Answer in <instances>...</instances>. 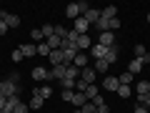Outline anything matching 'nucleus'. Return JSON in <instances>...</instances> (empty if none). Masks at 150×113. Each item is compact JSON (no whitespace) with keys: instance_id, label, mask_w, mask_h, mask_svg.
Wrapping results in <instances>:
<instances>
[{"instance_id":"1","label":"nucleus","mask_w":150,"mask_h":113,"mask_svg":"<svg viewBox=\"0 0 150 113\" xmlns=\"http://www.w3.org/2000/svg\"><path fill=\"white\" fill-rule=\"evenodd\" d=\"M20 93V86L18 83H13V81H0V96H5V98H10V96H18Z\"/></svg>"},{"instance_id":"2","label":"nucleus","mask_w":150,"mask_h":113,"mask_svg":"<svg viewBox=\"0 0 150 113\" xmlns=\"http://www.w3.org/2000/svg\"><path fill=\"white\" fill-rule=\"evenodd\" d=\"M65 78V65H53L48 70V81H63Z\"/></svg>"},{"instance_id":"3","label":"nucleus","mask_w":150,"mask_h":113,"mask_svg":"<svg viewBox=\"0 0 150 113\" xmlns=\"http://www.w3.org/2000/svg\"><path fill=\"white\" fill-rule=\"evenodd\" d=\"M0 20H5V25H8V28H18V25H20V18L13 15V13H5V10L0 13Z\"/></svg>"},{"instance_id":"4","label":"nucleus","mask_w":150,"mask_h":113,"mask_svg":"<svg viewBox=\"0 0 150 113\" xmlns=\"http://www.w3.org/2000/svg\"><path fill=\"white\" fill-rule=\"evenodd\" d=\"M78 53H83V50H90L93 48V38L90 35H78Z\"/></svg>"},{"instance_id":"5","label":"nucleus","mask_w":150,"mask_h":113,"mask_svg":"<svg viewBox=\"0 0 150 113\" xmlns=\"http://www.w3.org/2000/svg\"><path fill=\"white\" fill-rule=\"evenodd\" d=\"M100 15H103V13H100V10H98V8H88V10H85V13H83V18H85V20H88V23H90V25H95V23H98V20H100Z\"/></svg>"},{"instance_id":"6","label":"nucleus","mask_w":150,"mask_h":113,"mask_svg":"<svg viewBox=\"0 0 150 113\" xmlns=\"http://www.w3.org/2000/svg\"><path fill=\"white\" fill-rule=\"evenodd\" d=\"M88 28H90V23H88L85 18L80 15V18H78V20H75V28H73V30L78 33V35H88Z\"/></svg>"},{"instance_id":"7","label":"nucleus","mask_w":150,"mask_h":113,"mask_svg":"<svg viewBox=\"0 0 150 113\" xmlns=\"http://www.w3.org/2000/svg\"><path fill=\"white\" fill-rule=\"evenodd\" d=\"M118 86H120V81H118V75H105V81H103V88H108V91H118Z\"/></svg>"},{"instance_id":"8","label":"nucleus","mask_w":150,"mask_h":113,"mask_svg":"<svg viewBox=\"0 0 150 113\" xmlns=\"http://www.w3.org/2000/svg\"><path fill=\"white\" fill-rule=\"evenodd\" d=\"M98 43L100 45H105V48H112V45H115V33H100V40H98Z\"/></svg>"},{"instance_id":"9","label":"nucleus","mask_w":150,"mask_h":113,"mask_svg":"<svg viewBox=\"0 0 150 113\" xmlns=\"http://www.w3.org/2000/svg\"><path fill=\"white\" fill-rule=\"evenodd\" d=\"M105 53H108V48H105V45H100V43H93V48H90V55H93L95 60L105 58Z\"/></svg>"},{"instance_id":"10","label":"nucleus","mask_w":150,"mask_h":113,"mask_svg":"<svg viewBox=\"0 0 150 113\" xmlns=\"http://www.w3.org/2000/svg\"><path fill=\"white\" fill-rule=\"evenodd\" d=\"M80 78L88 83V86H93V83H95V68H83L80 70Z\"/></svg>"},{"instance_id":"11","label":"nucleus","mask_w":150,"mask_h":113,"mask_svg":"<svg viewBox=\"0 0 150 113\" xmlns=\"http://www.w3.org/2000/svg\"><path fill=\"white\" fill-rule=\"evenodd\" d=\"M20 53H23V58H33V55L38 53V45L35 43H25V45H20Z\"/></svg>"},{"instance_id":"12","label":"nucleus","mask_w":150,"mask_h":113,"mask_svg":"<svg viewBox=\"0 0 150 113\" xmlns=\"http://www.w3.org/2000/svg\"><path fill=\"white\" fill-rule=\"evenodd\" d=\"M33 78H35V81H48V68L35 65V68H33Z\"/></svg>"},{"instance_id":"13","label":"nucleus","mask_w":150,"mask_h":113,"mask_svg":"<svg viewBox=\"0 0 150 113\" xmlns=\"http://www.w3.org/2000/svg\"><path fill=\"white\" fill-rule=\"evenodd\" d=\"M65 15L73 18V20H78V18H80V8H78V3H70V5L65 8Z\"/></svg>"},{"instance_id":"14","label":"nucleus","mask_w":150,"mask_h":113,"mask_svg":"<svg viewBox=\"0 0 150 113\" xmlns=\"http://www.w3.org/2000/svg\"><path fill=\"white\" fill-rule=\"evenodd\" d=\"M103 15L100 18H105V20H112V18H118V8H115V5H108V8H103Z\"/></svg>"},{"instance_id":"15","label":"nucleus","mask_w":150,"mask_h":113,"mask_svg":"<svg viewBox=\"0 0 150 113\" xmlns=\"http://www.w3.org/2000/svg\"><path fill=\"white\" fill-rule=\"evenodd\" d=\"M118 48H115V45H112V48H108V53H105V58H103V60H105V63L108 65H112V63H115V60H118Z\"/></svg>"},{"instance_id":"16","label":"nucleus","mask_w":150,"mask_h":113,"mask_svg":"<svg viewBox=\"0 0 150 113\" xmlns=\"http://www.w3.org/2000/svg\"><path fill=\"white\" fill-rule=\"evenodd\" d=\"M65 78L78 81V78H80V68H75V65H65Z\"/></svg>"},{"instance_id":"17","label":"nucleus","mask_w":150,"mask_h":113,"mask_svg":"<svg viewBox=\"0 0 150 113\" xmlns=\"http://www.w3.org/2000/svg\"><path fill=\"white\" fill-rule=\"evenodd\" d=\"M140 70H143V60H140V58H133V60H130V63H128V73H140Z\"/></svg>"},{"instance_id":"18","label":"nucleus","mask_w":150,"mask_h":113,"mask_svg":"<svg viewBox=\"0 0 150 113\" xmlns=\"http://www.w3.org/2000/svg\"><path fill=\"white\" fill-rule=\"evenodd\" d=\"M73 65L83 70V68L88 65V55H85V53H75V60H73Z\"/></svg>"},{"instance_id":"19","label":"nucleus","mask_w":150,"mask_h":113,"mask_svg":"<svg viewBox=\"0 0 150 113\" xmlns=\"http://www.w3.org/2000/svg\"><path fill=\"white\" fill-rule=\"evenodd\" d=\"M45 43H48L50 50H60V43H63V40H60L58 35H50V38H45Z\"/></svg>"},{"instance_id":"20","label":"nucleus","mask_w":150,"mask_h":113,"mask_svg":"<svg viewBox=\"0 0 150 113\" xmlns=\"http://www.w3.org/2000/svg\"><path fill=\"white\" fill-rule=\"evenodd\" d=\"M85 103H88V96H85V93H75V96H73V106H75V108H83Z\"/></svg>"},{"instance_id":"21","label":"nucleus","mask_w":150,"mask_h":113,"mask_svg":"<svg viewBox=\"0 0 150 113\" xmlns=\"http://www.w3.org/2000/svg\"><path fill=\"white\" fill-rule=\"evenodd\" d=\"M28 106H30V108H35V111H38V108H43V98L38 96V88L33 91V98H30V103H28Z\"/></svg>"},{"instance_id":"22","label":"nucleus","mask_w":150,"mask_h":113,"mask_svg":"<svg viewBox=\"0 0 150 113\" xmlns=\"http://www.w3.org/2000/svg\"><path fill=\"white\" fill-rule=\"evenodd\" d=\"M48 60L53 65H63V50H53V53L48 55Z\"/></svg>"},{"instance_id":"23","label":"nucleus","mask_w":150,"mask_h":113,"mask_svg":"<svg viewBox=\"0 0 150 113\" xmlns=\"http://www.w3.org/2000/svg\"><path fill=\"white\" fill-rule=\"evenodd\" d=\"M135 93H138V96H145V93H150V81H140L138 86H135Z\"/></svg>"},{"instance_id":"24","label":"nucleus","mask_w":150,"mask_h":113,"mask_svg":"<svg viewBox=\"0 0 150 113\" xmlns=\"http://www.w3.org/2000/svg\"><path fill=\"white\" fill-rule=\"evenodd\" d=\"M115 93H118L120 98H130V96H133V86H118Z\"/></svg>"},{"instance_id":"25","label":"nucleus","mask_w":150,"mask_h":113,"mask_svg":"<svg viewBox=\"0 0 150 113\" xmlns=\"http://www.w3.org/2000/svg\"><path fill=\"white\" fill-rule=\"evenodd\" d=\"M118 81H120V86H130V83H133V73H128V70H125V73L118 75Z\"/></svg>"},{"instance_id":"26","label":"nucleus","mask_w":150,"mask_h":113,"mask_svg":"<svg viewBox=\"0 0 150 113\" xmlns=\"http://www.w3.org/2000/svg\"><path fill=\"white\" fill-rule=\"evenodd\" d=\"M50 53H53V50L48 48V43H45V40H43V43H38V55H43V58H48Z\"/></svg>"},{"instance_id":"27","label":"nucleus","mask_w":150,"mask_h":113,"mask_svg":"<svg viewBox=\"0 0 150 113\" xmlns=\"http://www.w3.org/2000/svg\"><path fill=\"white\" fill-rule=\"evenodd\" d=\"M38 96H40V98L45 101V98H50V96H53V88H50V86H40V88H38Z\"/></svg>"},{"instance_id":"28","label":"nucleus","mask_w":150,"mask_h":113,"mask_svg":"<svg viewBox=\"0 0 150 113\" xmlns=\"http://www.w3.org/2000/svg\"><path fill=\"white\" fill-rule=\"evenodd\" d=\"M30 35H33V40H35V45L45 40V38H43V30H40V28H33V33H30Z\"/></svg>"},{"instance_id":"29","label":"nucleus","mask_w":150,"mask_h":113,"mask_svg":"<svg viewBox=\"0 0 150 113\" xmlns=\"http://www.w3.org/2000/svg\"><path fill=\"white\" fill-rule=\"evenodd\" d=\"M88 91V83L83 81V78H78V81H75V93H85Z\"/></svg>"},{"instance_id":"30","label":"nucleus","mask_w":150,"mask_h":113,"mask_svg":"<svg viewBox=\"0 0 150 113\" xmlns=\"http://www.w3.org/2000/svg\"><path fill=\"white\" fill-rule=\"evenodd\" d=\"M108 68H110V65H108V63H105L103 58H100V60H95V73H105Z\"/></svg>"},{"instance_id":"31","label":"nucleus","mask_w":150,"mask_h":113,"mask_svg":"<svg viewBox=\"0 0 150 113\" xmlns=\"http://www.w3.org/2000/svg\"><path fill=\"white\" fill-rule=\"evenodd\" d=\"M98 93H100V91H98V86H95V83H93V86H88V91H85V96H88V101H93V98H95Z\"/></svg>"},{"instance_id":"32","label":"nucleus","mask_w":150,"mask_h":113,"mask_svg":"<svg viewBox=\"0 0 150 113\" xmlns=\"http://www.w3.org/2000/svg\"><path fill=\"white\" fill-rule=\"evenodd\" d=\"M55 35H58L60 40H65V38H68V28H63V25H55Z\"/></svg>"},{"instance_id":"33","label":"nucleus","mask_w":150,"mask_h":113,"mask_svg":"<svg viewBox=\"0 0 150 113\" xmlns=\"http://www.w3.org/2000/svg\"><path fill=\"white\" fill-rule=\"evenodd\" d=\"M138 106L150 108V93H145V96H138Z\"/></svg>"},{"instance_id":"34","label":"nucleus","mask_w":150,"mask_h":113,"mask_svg":"<svg viewBox=\"0 0 150 113\" xmlns=\"http://www.w3.org/2000/svg\"><path fill=\"white\" fill-rule=\"evenodd\" d=\"M40 30H43V38H50V35H55V25H43Z\"/></svg>"},{"instance_id":"35","label":"nucleus","mask_w":150,"mask_h":113,"mask_svg":"<svg viewBox=\"0 0 150 113\" xmlns=\"http://www.w3.org/2000/svg\"><path fill=\"white\" fill-rule=\"evenodd\" d=\"M118 28H120V20H118V18H112V20H108V30H110V33H115Z\"/></svg>"},{"instance_id":"36","label":"nucleus","mask_w":150,"mask_h":113,"mask_svg":"<svg viewBox=\"0 0 150 113\" xmlns=\"http://www.w3.org/2000/svg\"><path fill=\"white\" fill-rule=\"evenodd\" d=\"M28 111H30V106H28V103H18V106H15V111H13V113H28Z\"/></svg>"},{"instance_id":"37","label":"nucleus","mask_w":150,"mask_h":113,"mask_svg":"<svg viewBox=\"0 0 150 113\" xmlns=\"http://www.w3.org/2000/svg\"><path fill=\"white\" fill-rule=\"evenodd\" d=\"M145 55H148L145 45H135V58H145Z\"/></svg>"},{"instance_id":"38","label":"nucleus","mask_w":150,"mask_h":113,"mask_svg":"<svg viewBox=\"0 0 150 113\" xmlns=\"http://www.w3.org/2000/svg\"><path fill=\"white\" fill-rule=\"evenodd\" d=\"M90 103H93V106H95V108H100V106H105V98H103V96H100V93H98V96H95V98H93V101H90Z\"/></svg>"},{"instance_id":"39","label":"nucleus","mask_w":150,"mask_h":113,"mask_svg":"<svg viewBox=\"0 0 150 113\" xmlns=\"http://www.w3.org/2000/svg\"><path fill=\"white\" fill-rule=\"evenodd\" d=\"M73 96H75V91H63V93H60V98L68 101V103H73Z\"/></svg>"},{"instance_id":"40","label":"nucleus","mask_w":150,"mask_h":113,"mask_svg":"<svg viewBox=\"0 0 150 113\" xmlns=\"http://www.w3.org/2000/svg\"><path fill=\"white\" fill-rule=\"evenodd\" d=\"M80 111H83V113H98V108H95V106H93V103H90V101H88V103H85V106H83V108H80Z\"/></svg>"},{"instance_id":"41","label":"nucleus","mask_w":150,"mask_h":113,"mask_svg":"<svg viewBox=\"0 0 150 113\" xmlns=\"http://www.w3.org/2000/svg\"><path fill=\"white\" fill-rule=\"evenodd\" d=\"M18 103H20V98H18V96H10V98H8V108H13V111H15Z\"/></svg>"},{"instance_id":"42","label":"nucleus","mask_w":150,"mask_h":113,"mask_svg":"<svg viewBox=\"0 0 150 113\" xmlns=\"http://www.w3.org/2000/svg\"><path fill=\"white\" fill-rule=\"evenodd\" d=\"M13 60H15V63H20V60H23V53H20V48H15V50H13Z\"/></svg>"},{"instance_id":"43","label":"nucleus","mask_w":150,"mask_h":113,"mask_svg":"<svg viewBox=\"0 0 150 113\" xmlns=\"http://www.w3.org/2000/svg\"><path fill=\"white\" fill-rule=\"evenodd\" d=\"M78 8H80V15H83V13H85V10H88V8H90V5H88L85 0H80V3H78Z\"/></svg>"},{"instance_id":"44","label":"nucleus","mask_w":150,"mask_h":113,"mask_svg":"<svg viewBox=\"0 0 150 113\" xmlns=\"http://www.w3.org/2000/svg\"><path fill=\"white\" fill-rule=\"evenodd\" d=\"M133 111H135V113H150V108H145V106H135Z\"/></svg>"},{"instance_id":"45","label":"nucleus","mask_w":150,"mask_h":113,"mask_svg":"<svg viewBox=\"0 0 150 113\" xmlns=\"http://www.w3.org/2000/svg\"><path fill=\"white\" fill-rule=\"evenodd\" d=\"M8 30H10V28H8V25H5V20H0V35H5V33H8Z\"/></svg>"},{"instance_id":"46","label":"nucleus","mask_w":150,"mask_h":113,"mask_svg":"<svg viewBox=\"0 0 150 113\" xmlns=\"http://www.w3.org/2000/svg\"><path fill=\"white\" fill-rule=\"evenodd\" d=\"M98 113H110V106H108V103H105V106H100V108H98Z\"/></svg>"},{"instance_id":"47","label":"nucleus","mask_w":150,"mask_h":113,"mask_svg":"<svg viewBox=\"0 0 150 113\" xmlns=\"http://www.w3.org/2000/svg\"><path fill=\"white\" fill-rule=\"evenodd\" d=\"M5 106H8V98H5V96H0V111H3Z\"/></svg>"},{"instance_id":"48","label":"nucleus","mask_w":150,"mask_h":113,"mask_svg":"<svg viewBox=\"0 0 150 113\" xmlns=\"http://www.w3.org/2000/svg\"><path fill=\"white\" fill-rule=\"evenodd\" d=\"M0 113H13V108H8V106H5V108H3V111H0Z\"/></svg>"},{"instance_id":"49","label":"nucleus","mask_w":150,"mask_h":113,"mask_svg":"<svg viewBox=\"0 0 150 113\" xmlns=\"http://www.w3.org/2000/svg\"><path fill=\"white\" fill-rule=\"evenodd\" d=\"M73 113H83V111H80V108H75V111H73Z\"/></svg>"},{"instance_id":"50","label":"nucleus","mask_w":150,"mask_h":113,"mask_svg":"<svg viewBox=\"0 0 150 113\" xmlns=\"http://www.w3.org/2000/svg\"><path fill=\"white\" fill-rule=\"evenodd\" d=\"M148 23H150V13H148Z\"/></svg>"}]
</instances>
